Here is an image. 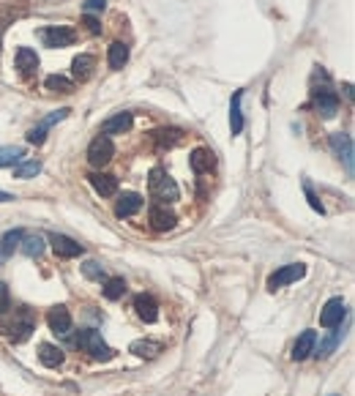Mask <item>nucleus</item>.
Here are the masks:
<instances>
[{
	"instance_id": "f257e3e1",
	"label": "nucleus",
	"mask_w": 355,
	"mask_h": 396,
	"mask_svg": "<svg viewBox=\"0 0 355 396\" xmlns=\"http://www.w3.org/2000/svg\"><path fill=\"white\" fill-rule=\"evenodd\" d=\"M33 328H36V320H33L30 309H25V306L17 309L8 320H0V331L8 336L11 342H17V344L25 342V339H30Z\"/></svg>"
},
{
	"instance_id": "f03ea898",
	"label": "nucleus",
	"mask_w": 355,
	"mask_h": 396,
	"mask_svg": "<svg viewBox=\"0 0 355 396\" xmlns=\"http://www.w3.org/2000/svg\"><path fill=\"white\" fill-rule=\"evenodd\" d=\"M74 344H77L80 350H85L93 361H112V355H115L112 347L102 339V334L93 331V328H83V331L77 334V339H74Z\"/></svg>"
},
{
	"instance_id": "7ed1b4c3",
	"label": "nucleus",
	"mask_w": 355,
	"mask_h": 396,
	"mask_svg": "<svg viewBox=\"0 0 355 396\" xmlns=\"http://www.w3.org/2000/svg\"><path fill=\"white\" fill-rule=\"evenodd\" d=\"M148 188H150V197L159 200V203H175L178 200V184L169 178L164 169H150V178H148Z\"/></svg>"
},
{
	"instance_id": "20e7f679",
	"label": "nucleus",
	"mask_w": 355,
	"mask_h": 396,
	"mask_svg": "<svg viewBox=\"0 0 355 396\" xmlns=\"http://www.w3.org/2000/svg\"><path fill=\"white\" fill-rule=\"evenodd\" d=\"M331 148H334V153L339 156V162L344 164V169H347V175L353 178V175H355V148H353V137H350L347 131H336V134H331Z\"/></svg>"
},
{
	"instance_id": "39448f33",
	"label": "nucleus",
	"mask_w": 355,
	"mask_h": 396,
	"mask_svg": "<svg viewBox=\"0 0 355 396\" xmlns=\"http://www.w3.org/2000/svg\"><path fill=\"white\" fill-rule=\"evenodd\" d=\"M112 156H115V145H112V140L104 137V134H99V137L90 143V148H88V162H90L93 167H104V164H109Z\"/></svg>"
},
{
	"instance_id": "423d86ee",
	"label": "nucleus",
	"mask_w": 355,
	"mask_h": 396,
	"mask_svg": "<svg viewBox=\"0 0 355 396\" xmlns=\"http://www.w3.org/2000/svg\"><path fill=\"white\" fill-rule=\"evenodd\" d=\"M39 39L44 42V47H49V49H58V47H71V44H74V39H77V33H74L71 28L55 25V28H44L42 33H39Z\"/></svg>"
},
{
	"instance_id": "0eeeda50",
	"label": "nucleus",
	"mask_w": 355,
	"mask_h": 396,
	"mask_svg": "<svg viewBox=\"0 0 355 396\" xmlns=\"http://www.w3.org/2000/svg\"><path fill=\"white\" fill-rule=\"evenodd\" d=\"M306 276V265H301V263H293V265H284V268H279L276 273L268 276V290H279V287H284V284H293L298 279H303Z\"/></svg>"
},
{
	"instance_id": "6e6552de",
	"label": "nucleus",
	"mask_w": 355,
	"mask_h": 396,
	"mask_svg": "<svg viewBox=\"0 0 355 396\" xmlns=\"http://www.w3.org/2000/svg\"><path fill=\"white\" fill-rule=\"evenodd\" d=\"M314 107H317V112L323 118L331 121L336 112H339V96H336L331 88H317L314 90Z\"/></svg>"
},
{
	"instance_id": "1a4fd4ad",
	"label": "nucleus",
	"mask_w": 355,
	"mask_h": 396,
	"mask_svg": "<svg viewBox=\"0 0 355 396\" xmlns=\"http://www.w3.org/2000/svg\"><path fill=\"white\" fill-rule=\"evenodd\" d=\"M344 314H347L344 301H342V298H331V301L323 306V312H320V325H325V328H336V325H342Z\"/></svg>"
},
{
	"instance_id": "9d476101",
	"label": "nucleus",
	"mask_w": 355,
	"mask_h": 396,
	"mask_svg": "<svg viewBox=\"0 0 355 396\" xmlns=\"http://www.w3.org/2000/svg\"><path fill=\"white\" fill-rule=\"evenodd\" d=\"M49 241H52V249H55V254H58V257H63V260H71V257H80V254H83V244H77V241H71V238H68V235H58V232H55V235H52V238H49Z\"/></svg>"
},
{
	"instance_id": "9b49d317",
	"label": "nucleus",
	"mask_w": 355,
	"mask_h": 396,
	"mask_svg": "<svg viewBox=\"0 0 355 396\" xmlns=\"http://www.w3.org/2000/svg\"><path fill=\"white\" fill-rule=\"evenodd\" d=\"M47 323H49L52 334L66 336L68 331H71V314H68L66 306H52V309L47 312Z\"/></svg>"
},
{
	"instance_id": "f8f14e48",
	"label": "nucleus",
	"mask_w": 355,
	"mask_h": 396,
	"mask_svg": "<svg viewBox=\"0 0 355 396\" xmlns=\"http://www.w3.org/2000/svg\"><path fill=\"white\" fill-rule=\"evenodd\" d=\"M88 181H90V186L96 188V194H102V197H112L118 191V178L109 175V172H90Z\"/></svg>"
},
{
	"instance_id": "ddd939ff",
	"label": "nucleus",
	"mask_w": 355,
	"mask_h": 396,
	"mask_svg": "<svg viewBox=\"0 0 355 396\" xmlns=\"http://www.w3.org/2000/svg\"><path fill=\"white\" fill-rule=\"evenodd\" d=\"M148 219H150V227L159 229V232H167V229L175 227V213L167 208H162V205H153V208L148 210Z\"/></svg>"
},
{
	"instance_id": "4468645a",
	"label": "nucleus",
	"mask_w": 355,
	"mask_h": 396,
	"mask_svg": "<svg viewBox=\"0 0 355 396\" xmlns=\"http://www.w3.org/2000/svg\"><path fill=\"white\" fill-rule=\"evenodd\" d=\"M188 164H191V169L197 175H203V172H210V169L216 167V156H213V150H208V148H197L188 156Z\"/></svg>"
},
{
	"instance_id": "2eb2a0df",
	"label": "nucleus",
	"mask_w": 355,
	"mask_h": 396,
	"mask_svg": "<svg viewBox=\"0 0 355 396\" xmlns=\"http://www.w3.org/2000/svg\"><path fill=\"white\" fill-rule=\"evenodd\" d=\"M134 312L143 323H156L159 320V306H156V301L150 295H137L134 298Z\"/></svg>"
},
{
	"instance_id": "dca6fc26",
	"label": "nucleus",
	"mask_w": 355,
	"mask_h": 396,
	"mask_svg": "<svg viewBox=\"0 0 355 396\" xmlns=\"http://www.w3.org/2000/svg\"><path fill=\"white\" fill-rule=\"evenodd\" d=\"M134 124V118H131V112H118V115H112V118H107L104 124H102V134L109 137V134H124L128 131Z\"/></svg>"
},
{
	"instance_id": "f3484780",
	"label": "nucleus",
	"mask_w": 355,
	"mask_h": 396,
	"mask_svg": "<svg viewBox=\"0 0 355 396\" xmlns=\"http://www.w3.org/2000/svg\"><path fill=\"white\" fill-rule=\"evenodd\" d=\"M317 347V331H303L293 347V361H306Z\"/></svg>"
},
{
	"instance_id": "a211bd4d",
	"label": "nucleus",
	"mask_w": 355,
	"mask_h": 396,
	"mask_svg": "<svg viewBox=\"0 0 355 396\" xmlns=\"http://www.w3.org/2000/svg\"><path fill=\"white\" fill-rule=\"evenodd\" d=\"M17 68H20L22 77H33L39 71V55L28 47H20L17 49Z\"/></svg>"
},
{
	"instance_id": "6ab92c4d",
	"label": "nucleus",
	"mask_w": 355,
	"mask_h": 396,
	"mask_svg": "<svg viewBox=\"0 0 355 396\" xmlns=\"http://www.w3.org/2000/svg\"><path fill=\"white\" fill-rule=\"evenodd\" d=\"M140 208H143V197H140V194H134V191H124V194L118 197L115 213L124 219V216H134Z\"/></svg>"
},
{
	"instance_id": "aec40b11",
	"label": "nucleus",
	"mask_w": 355,
	"mask_h": 396,
	"mask_svg": "<svg viewBox=\"0 0 355 396\" xmlns=\"http://www.w3.org/2000/svg\"><path fill=\"white\" fill-rule=\"evenodd\" d=\"M93 68H96V58H93V55H77L74 63H71V71H74V77H77L80 83L90 80Z\"/></svg>"
},
{
	"instance_id": "412c9836",
	"label": "nucleus",
	"mask_w": 355,
	"mask_h": 396,
	"mask_svg": "<svg viewBox=\"0 0 355 396\" xmlns=\"http://www.w3.org/2000/svg\"><path fill=\"white\" fill-rule=\"evenodd\" d=\"M39 361H42L44 366L55 369V366L63 364V350L55 347V344H49V342H44V344H39Z\"/></svg>"
},
{
	"instance_id": "4be33fe9",
	"label": "nucleus",
	"mask_w": 355,
	"mask_h": 396,
	"mask_svg": "<svg viewBox=\"0 0 355 396\" xmlns=\"http://www.w3.org/2000/svg\"><path fill=\"white\" fill-rule=\"evenodd\" d=\"M128 353H134L137 358H156V355L162 353V344L159 342H150V339H137V342H131Z\"/></svg>"
},
{
	"instance_id": "5701e85b",
	"label": "nucleus",
	"mask_w": 355,
	"mask_h": 396,
	"mask_svg": "<svg viewBox=\"0 0 355 396\" xmlns=\"http://www.w3.org/2000/svg\"><path fill=\"white\" fill-rule=\"evenodd\" d=\"M153 140L159 148H172L183 140V131L181 128H159V131H153Z\"/></svg>"
},
{
	"instance_id": "b1692460",
	"label": "nucleus",
	"mask_w": 355,
	"mask_h": 396,
	"mask_svg": "<svg viewBox=\"0 0 355 396\" xmlns=\"http://www.w3.org/2000/svg\"><path fill=\"white\" fill-rule=\"evenodd\" d=\"M126 61H128V47L124 42H115L109 47V55H107V63H109V68H124Z\"/></svg>"
},
{
	"instance_id": "393cba45",
	"label": "nucleus",
	"mask_w": 355,
	"mask_h": 396,
	"mask_svg": "<svg viewBox=\"0 0 355 396\" xmlns=\"http://www.w3.org/2000/svg\"><path fill=\"white\" fill-rule=\"evenodd\" d=\"M22 238H25V229H8V232L3 235V241H0V254H3V257L14 254V249H20Z\"/></svg>"
},
{
	"instance_id": "a878e982",
	"label": "nucleus",
	"mask_w": 355,
	"mask_h": 396,
	"mask_svg": "<svg viewBox=\"0 0 355 396\" xmlns=\"http://www.w3.org/2000/svg\"><path fill=\"white\" fill-rule=\"evenodd\" d=\"M25 150L20 145H0V167H14L20 164Z\"/></svg>"
},
{
	"instance_id": "bb28decb",
	"label": "nucleus",
	"mask_w": 355,
	"mask_h": 396,
	"mask_svg": "<svg viewBox=\"0 0 355 396\" xmlns=\"http://www.w3.org/2000/svg\"><path fill=\"white\" fill-rule=\"evenodd\" d=\"M241 99H243V93L238 90V93L232 96V104H230V128H232V134H241V128H243V112H241Z\"/></svg>"
},
{
	"instance_id": "cd10ccee",
	"label": "nucleus",
	"mask_w": 355,
	"mask_h": 396,
	"mask_svg": "<svg viewBox=\"0 0 355 396\" xmlns=\"http://www.w3.org/2000/svg\"><path fill=\"white\" fill-rule=\"evenodd\" d=\"M20 249L28 254V257H42L44 254V238L42 235H25L20 244Z\"/></svg>"
},
{
	"instance_id": "c85d7f7f",
	"label": "nucleus",
	"mask_w": 355,
	"mask_h": 396,
	"mask_svg": "<svg viewBox=\"0 0 355 396\" xmlns=\"http://www.w3.org/2000/svg\"><path fill=\"white\" fill-rule=\"evenodd\" d=\"M44 85H47V90H52V93H74V83H71L68 77H61V74L47 77Z\"/></svg>"
},
{
	"instance_id": "c756f323",
	"label": "nucleus",
	"mask_w": 355,
	"mask_h": 396,
	"mask_svg": "<svg viewBox=\"0 0 355 396\" xmlns=\"http://www.w3.org/2000/svg\"><path fill=\"white\" fill-rule=\"evenodd\" d=\"M126 295V282L121 276H112V279H107L104 282V298L109 301H118V298H124Z\"/></svg>"
},
{
	"instance_id": "7c9ffc66",
	"label": "nucleus",
	"mask_w": 355,
	"mask_h": 396,
	"mask_svg": "<svg viewBox=\"0 0 355 396\" xmlns=\"http://www.w3.org/2000/svg\"><path fill=\"white\" fill-rule=\"evenodd\" d=\"M42 172V162H20L17 169H14V178H36Z\"/></svg>"
},
{
	"instance_id": "2f4dec72",
	"label": "nucleus",
	"mask_w": 355,
	"mask_h": 396,
	"mask_svg": "<svg viewBox=\"0 0 355 396\" xmlns=\"http://www.w3.org/2000/svg\"><path fill=\"white\" fill-rule=\"evenodd\" d=\"M83 276L85 279H90V282H107V273L104 268L96 263V260H88L83 265Z\"/></svg>"
},
{
	"instance_id": "473e14b6",
	"label": "nucleus",
	"mask_w": 355,
	"mask_h": 396,
	"mask_svg": "<svg viewBox=\"0 0 355 396\" xmlns=\"http://www.w3.org/2000/svg\"><path fill=\"white\" fill-rule=\"evenodd\" d=\"M44 140H47V128L44 126H36V128L28 131V143L30 145H44Z\"/></svg>"
},
{
	"instance_id": "72a5a7b5",
	"label": "nucleus",
	"mask_w": 355,
	"mask_h": 396,
	"mask_svg": "<svg viewBox=\"0 0 355 396\" xmlns=\"http://www.w3.org/2000/svg\"><path fill=\"white\" fill-rule=\"evenodd\" d=\"M66 115H68V109H58V112H52L49 118H44V121H42V124H39V126H44V128H49V126H52V124H58V121H63Z\"/></svg>"
},
{
	"instance_id": "f704fd0d",
	"label": "nucleus",
	"mask_w": 355,
	"mask_h": 396,
	"mask_svg": "<svg viewBox=\"0 0 355 396\" xmlns=\"http://www.w3.org/2000/svg\"><path fill=\"white\" fill-rule=\"evenodd\" d=\"M85 25H88L90 33H102V25H99V20L93 14H85Z\"/></svg>"
},
{
	"instance_id": "c9c22d12",
	"label": "nucleus",
	"mask_w": 355,
	"mask_h": 396,
	"mask_svg": "<svg viewBox=\"0 0 355 396\" xmlns=\"http://www.w3.org/2000/svg\"><path fill=\"white\" fill-rule=\"evenodd\" d=\"M6 309H8V287L0 282V314H6Z\"/></svg>"
},
{
	"instance_id": "e433bc0d",
	"label": "nucleus",
	"mask_w": 355,
	"mask_h": 396,
	"mask_svg": "<svg viewBox=\"0 0 355 396\" xmlns=\"http://www.w3.org/2000/svg\"><path fill=\"white\" fill-rule=\"evenodd\" d=\"M303 191H306V197H309V205H312L314 210H320V213H323V205H320V200L314 197V191L309 188V184H303Z\"/></svg>"
},
{
	"instance_id": "4c0bfd02",
	"label": "nucleus",
	"mask_w": 355,
	"mask_h": 396,
	"mask_svg": "<svg viewBox=\"0 0 355 396\" xmlns=\"http://www.w3.org/2000/svg\"><path fill=\"white\" fill-rule=\"evenodd\" d=\"M104 0H88V3H85V11H88V14H90V11H104Z\"/></svg>"
},
{
	"instance_id": "58836bf2",
	"label": "nucleus",
	"mask_w": 355,
	"mask_h": 396,
	"mask_svg": "<svg viewBox=\"0 0 355 396\" xmlns=\"http://www.w3.org/2000/svg\"><path fill=\"white\" fill-rule=\"evenodd\" d=\"M6 22H8V17H0V47H3V33H6V28H8Z\"/></svg>"
},
{
	"instance_id": "ea45409f",
	"label": "nucleus",
	"mask_w": 355,
	"mask_h": 396,
	"mask_svg": "<svg viewBox=\"0 0 355 396\" xmlns=\"http://www.w3.org/2000/svg\"><path fill=\"white\" fill-rule=\"evenodd\" d=\"M8 200H14V197H11L8 191H3V188H0V203H8Z\"/></svg>"
},
{
	"instance_id": "a19ab883",
	"label": "nucleus",
	"mask_w": 355,
	"mask_h": 396,
	"mask_svg": "<svg viewBox=\"0 0 355 396\" xmlns=\"http://www.w3.org/2000/svg\"><path fill=\"white\" fill-rule=\"evenodd\" d=\"M3 260H6V257H3V254H0V265H3Z\"/></svg>"
}]
</instances>
